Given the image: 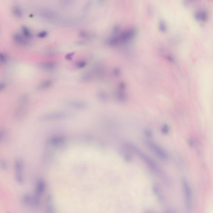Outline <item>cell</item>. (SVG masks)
<instances>
[{
  "mask_svg": "<svg viewBox=\"0 0 213 213\" xmlns=\"http://www.w3.org/2000/svg\"><path fill=\"white\" fill-rule=\"evenodd\" d=\"M182 186L186 211L187 213H192L193 205L192 190L189 183L186 179H183L182 180Z\"/></svg>",
  "mask_w": 213,
  "mask_h": 213,
  "instance_id": "1",
  "label": "cell"
},
{
  "mask_svg": "<svg viewBox=\"0 0 213 213\" xmlns=\"http://www.w3.org/2000/svg\"><path fill=\"white\" fill-rule=\"evenodd\" d=\"M72 113L65 111H57L46 113L41 118L44 121H52L60 120L70 118L72 116Z\"/></svg>",
  "mask_w": 213,
  "mask_h": 213,
  "instance_id": "2",
  "label": "cell"
},
{
  "mask_svg": "<svg viewBox=\"0 0 213 213\" xmlns=\"http://www.w3.org/2000/svg\"><path fill=\"white\" fill-rule=\"evenodd\" d=\"M129 146L132 147L133 150H135V152H137L139 153V155L141 158V159L143 160L146 164L149 166L150 169L152 170L154 173L157 174H162V172L161 171V169L160 168L157 164L154 162L151 158L149 157V156H147L144 153L142 152H140L139 149L137 148H136L135 146H132L131 144H129Z\"/></svg>",
  "mask_w": 213,
  "mask_h": 213,
  "instance_id": "3",
  "label": "cell"
},
{
  "mask_svg": "<svg viewBox=\"0 0 213 213\" xmlns=\"http://www.w3.org/2000/svg\"><path fill=\"white\" fill-rule=\"evenodd\" d=\"M15 179L17 184H23L25 182L24 166L23 161L21 159L15 160L14 163Z\"/></svg>",
  "mask_w": 213,
  "mask_h": 213,
  "instance_id": "4",
  "label": "cell"
},
{
  "mask_svg": "<svg viewBox=\"0 0 213 213\" xmlns=\"http://www.w3.org/2000/svg\"><path fill=\"white\" fill-rule=\"evenodd\" d=\"M22 203L25 206L37 209L39 207L41 203L40 198L36 197L35 194H25L21 198Z\"/></svg>",
  "mask_w": 213,
  "mask_h": 213,
  "instance_id": "5",
  "label": "cell"
},
{
  "mask_svg": "<svg viewBox=\"0 0 213 213\" xmlns=\"http://www.w3.org/2000/svg\"><path fill=\"white\" fill-rule=\"evenodd\" d=\"M146 144L152 151L154 152V154H155L160 159H162L163 160H167L168 158L167 154L161 147L151 141H147Z\"/></svg>",
  "mask_w": 213,
  "mask_h": 213,
  "instance_id": "6",
  "label": "cell"
},
{
  "mask_svg": "<svg viewBox=\"0 0 213 213\" xmlns=\"http://www.w3.org/2000/svg\"><path fill=\"white\" fill-rule=\"evenodd\" d=\"M46 188V182L42 179H39L36 182L35 185V194H34L38 197H40L45 193Z\"/></svg>",
  "mask_w": 213,
  "mask_h": 213,
  "instance_id": "7",
  "label": "cell"
},
{
  "mask_svg": "<svg viewBox=\"0 0 213 213\" xmlns=\"http://www.w3.org/2000/svg\"><path fill=\"white\" fill-rule=\"evenodd\" d=\"M64 104L68 108L78 110H84L87 106L86 102L77 100H69L65 102Z\"/></svg>",
  "mask_w": 213,
  "mask_h": 213,
  "instance_id": "8",
  "label": "cell"
},
{
  "mask_svg": "<svg viewBox=\"0 0 213 213\" xmlns=\"http://www.w3.org/2000/svg\"><path fill=\"white\" fill-rule=\"evenodd\" d=\"M66 139L62 136H55L50 137L48 140V144L53 147H61L65 143Z\"/></svg>",
  "mask_w": 213,
  "mask_h": 213,
  "instance_id": "9",
  "label": "cell"
},
{
  "mask_svg": "<svg viewBox=\"0 0 213 213\" xmlns=\"http://www.w3.org/2000/svg\"><path fill=\"white\" fill-rule=\"evenodd\" d=\"M28 98L27 97H23L21 99L19 103V106L16 110L15 116L16 118H21L23 112L25 110L26 106L28 104Z\"/></svg>",
  "mask_w": 213,
  "mask_h": 213,
  "instance_id": "10",
  "label": "cell"
},
{
  "mask_svg": "<svg viewBox=\"0 0 213 213\" xmlns=\"http://www.w3.org/2000/svg\"><path fill=\"white\" fill-rule=\"evenodd\" d=\"M45 213H56V209L53 203V199L51 196H48L46 199Z\"/></svg>",
  "mask_w": 213,
  "mask_h": 213,
  "instance_id": "11",
  "label": "cell"
},
{
  "mask_svg": "<svg viewBox=\"0 0 213 213\" xmlns=\"http://www.w3.org/2000/svg\"><path fill=\"white\" fill-rule=\"evenodd\" d=\"M196 19L201 21H206L208 19V15L205 11H198L195 14Z\"/></svg>",
  "mask_w": 213,
  "mask_h": 213,
  "instance_id": "12",
  "label": "cell"
},
{
  "mask_svg": "<svg viewBox=\"0 0 213 213\" xmlns=\"http://www.w3.org/2000/svg\"><path fill=\"white\" fill-rule=\"evenodd\" d=\"M1 168L3 170H6L8 168V164L6 162V161L3 160L1 161Z\"/></svg>",
  "mask_w": 213,
  "mask_h": 213,
  "instance_id": "13",
  "label": "cell"
},
{
  "mask_svg": "<svg viewBox=\"0 0 213 213\" xmlns=\"http://www.w3.org/2000/svg\"><path fill=\"white\" fill-rule=\"evenodd\" d=\"M169 130H170V129L168 125H165L162 127V132L164 133V134H167L168 133Z\"/></svg>",
  "mask_w": 213,
  "mask_h": 213,
  "instance_id": "14",
  "label": "cell"
},
{
  "mask_svg": "<svg viewBox=\"0 0 213 213\" xmlns=\"http://www.w3.org/2000/svg\"><path fill=\"white\" fill-rule=\"evenodd\" d=\"M161 24V27L162 26V27H161V28H162L161 29L162 30V31H165L166 30V27L165 25L164 24V23H163V22H162Z\"/></svg>",
  "mask_w": 213,
  "mask_h": 213,
  "instance_id": "15",
  "label": "cell"
},
{
  "mask_svg": "<svg viewBox=\"0 0 213 213\" xmlns=\"http://www.w3.org/2000/svg\"><path fill=\"white\" fill-rule=\"evenodd\" d=\"M166 213H176V212L174 211H173V210H168V211H167Z\"/></svg>",
  "mask_w": 213,
  "mask_h": 213,
  "instance_id": "16",
  "label": "cell"
},
{
  "mask_svg": "<svg viewBox=\"0 0 213 213\" xmlns=\"http://www.w3.org/2000/svg\"><path fill=\"white\" fill-rule=\"evenodd\" d=\"M145 213H152V212H151V211H147V212H145Z\"/></svg>",
  "mask_w": 213,
  "mask_h": 213,
  "instance_id": "17",
  "label": "cell"
}]
</instances>
